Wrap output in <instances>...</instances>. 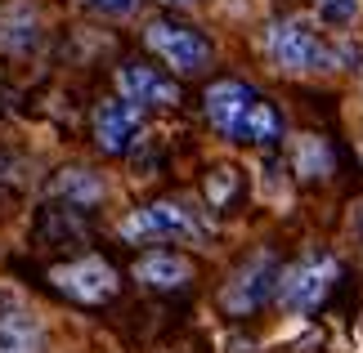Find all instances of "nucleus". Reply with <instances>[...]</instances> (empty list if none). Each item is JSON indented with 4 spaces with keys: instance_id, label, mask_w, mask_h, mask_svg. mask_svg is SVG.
<instances>
[{
    "instance_id": "10",
    "label": "nucleus",
    "mask_w": 363,
    "mask_h": 353,
    "mask_svg": "<svg viewBox=\"0 0 363 353\" xmlns=\"http://www.w3.org/2000/svg\"><path fill=\"white\" fill-rule=\"evenodd\" d=\"M251 103H256V90L242 86V81H216V86L206 90V98H202L206 121H211L225 139L238 134V125H242V117H247Z\"/></svg>"
},
{
    "instance_id": "8",
    "label": "nucleus",
    "mask_w": 363,
    "mask_h": 353,
    "mask_svg": "<svg viewBox=\"0 0 363 353\" xmlns=\"http://www.w3.org/2000/svg\"><path fill=\"white\" fill-rule=\"evenodd\" d=\"M117 90L121 98H130L139 108H175L179 103V86L157 67H144V63H121L117 67Z\"/></svg>"
},
{
    "instance_id": "5",
    "label": "nucleus",
    "mask_w": 363,
    "mask_h": 353,
    "mask_svg": "<svg viewBox=\"0 0 363 353\" xmlns=\"http://www.w3.org/2000/svg\"><path fill=\"white\" fill-rule=\"evenodd\" d=\"M278 277H283V268L269 250H260V255H251L238 273L225 282V291H220V308H225L229 318H247L264 308V300L278 291Z\"/></svg>"
},
{
    "instance_id": "9",
    "label": "nucleus",
    "mask_w": 363,
    "mask_h": 353,
    "mask_svg": "<svg viewBox=\"0 0 363 353\" xmlns=\"http://www.w3.org/2000/svg\"><path fill=\"white\" fill-rule=\"evenodd\" d=\"M40 40H45V23H40V13L27 5V0L0 5V54L23 59V54L40 50Z\"/></svg>"
},
{
    "instance_id": "11",
    "label": "nucleus",
    "mask_w": 363,
    "mask_h": 353,
    "mask_svg": "<svg viewBox=\"0 0 363 353\" xmlns=\"http://www.w3.org/2000/svg\"><path fill=\"white\" fill-rule=\"evenodd\" d=\"M135 277L152 291H179L193 282V260L179 250H148L135 260Z\"/></svg>"
},
{
    "instance_id": "24",
    "label": "nucleus",
    "mask_w": 363,
    "mask_h": 353,
    "mask_svg": "<svg viewBox=\"0 0 363 353\" xmlns=\"http://www.w3.org/2000/svg\"><path fill=\"white\" fill-rule=\"evenodd\" d=\"M166 5H193V0H166Z\"/></svg>"
},
{
    "instance_id": "4",
    "label": "nucleus",
    "mask_w": 363,
    "mask_h": 353,
    "mask_svg": "<svg viewBox=\"0 0 363 353\" xmlns=\"http://www.w3.org/2000/svg\"><path fill=\"white\" fill-rule=\"evenodd\" d=\"M144 45L179 76H193V72H202V67L211 63L206 36L193 23H179V18H152L144 27Z\"/></svg>"
},
{
    "instance_id": "2",
    "label": "nucleus",
    "mask_w": 363,
    "mask_h": 353,
    "mask_svg": "<svg viewBox=\"0 0 363 353\" xmlns=\"http://www.w3.org/2000/svg\"><path fill=\"white\" fill-rule=\"evenodd\" d=\"M121 242H193V237H206V224L193 215L184 202H148L130 210L121 219Z\"/></svg>"
},
{
    "instance_id": "21",
    "label": "nucleus",
    "mask_w": 363,
    "mask_h": 353,
    "mask_svg": "<svg viewBox=\"0 0 363 353\" xmlns=\"http://www.w3.org/2000/svg\"><path fill=\"white\" fill-rule=\"evenodd\" d=\"M18 304H23V300H18V291H13V287H0V322L13 318V313H23Z\"/></svg>"
},
{
    "instance_id": "23",
    "label": "nucleus",
    "mask_w": 363,
    "mask_h": 353,
    "mask_svg": "<svg viewBox=\"0 0 363 353\" xmlns=\"http://www.w3.org/2000/svg\"><path fill=\"white\" fill-rule=\"evenodd\" d=\"M354 224H359V233H363V206H359V210H354Z\"/></svg>"
},
{
    "instance_id": "22",
    "label": "nucleus",
    "mask_w": 363,
    "mask_h": 353,
    "mask_svg": "<svg viewBox=\"0 0 363 353\" xmlns=\"http://www.w3.org/2000/svg\"><path fill=\"white\" fill-rule=\"evenodd\" d=\"M225 353H256V345H251L247 335H229V340H225Z\"/></svg>"
},
{
    "instance_id": "12",
    "label": "nucleus",
    "mask_w": 363,
    "mask_h": 353,
    "mask_svg": "<svg viewBox=\"0 0 363 353\" xmlns=\"http://www.w3.org/2000/svg\"><path fill=\"white\" fill-rule=\"evenodd\" d=\"M86 233H90V210H81V206H67L50 197L36 210V237H45V242H77Z\"/></svg>"
},
{
    "instance_id": "15",
    "label": "nucleus",
    "mask_w": 363,
    "mask_h": 353,
    "mask_svg": "<svg viewBox=\"0 0 363 353\" xmlns=\"http://www.w3.org/2000/svg\"><path fill=\"white\" fill-rule=\"evenodd\" d=\"M278 134H283V117H278V108L269 103V98H260L256 94V103L247 108V117H242V125H238V144H260V148H269V144H278Z\"/></svg>"
},
{
    "instance_id": "18",
    "label": "nucleus",
    "mask_w": 363,
    "mask_h": 353,
    "mask_svg": "<svg viewBox=\"0 0 363 353\" xmlns=\"http://www.w3.org/2000/svg\"><path fill=\"white\" fill-rule=\"evenodd\" d=\"M359 13V0H318V23L323 27H350Z\"/></svg>"
},
{
    "instance_id": "20",
    "label": "nucleus",
    "mask_w": 363,
    "mask_h": 353,
    "mask_svg": "<svg viewBox=\"0 0 363 353\" xmlns=\"http://www.w3.org/2000/svg\"><path fill=\"white\" fill-rule=\"evenodd\" d=\"M18 170H23V166L0 152V183H5V188H23V175H18Z\"/></svg>"
},
{
    "instance_id": "16",
    "label": "nucleus",
    "mask_w": 363,
    "mask_h": 353,
    "mask_svg": "<svg viewBox=\"0 0 363 353\" xmlns=\"http://www.w3.org/2000/svg\"><path fill=\"white\" fill-rule=\"evenodd\" d=\"M40 349V322L27 313H13L0 322V353H36Z\"/></svg>"
},
{
    "instance_id": "3",
    "label": "nucleus",
    "mask_w": 363,
    "mask_h": 353,
    "mask_svg": "<svg viewBox=\"0 0 363 353\" xmlns=\"http://www.w3.org/2000/svg\"><path fill=\"white\" fill-rule=\"evenodd\" d=\"M337 277H341V264L332 255H323V250H310L305 260H296L283 277H278L274 295H278V304H283L291 318H296V313L305 318V313H314V308L332 295Z\"/></svg>"
},
{
    "instance_id": "1",
    "label": "nucleus",
    "mask_w": 363,
    "mask_h": 353,
    "mask_svg": "<svg viewBox=\"0 0 363 353\" xmlns=\"http://www.w3.org/2000/svg\"><path fill=\"white\" fill-rule=\"evenodd\" d=\"M264 50H269V59L283 67V72H332L337 59H332V45H323L314 32V23L305 18V13H287V18H278L269 32H264Z\"/></svg>"
},
{
    "instance_id": "13",
    "label": "nucleus",
    "mask_w": 363,
    "mask_h": 353,
    "mask_svg": "<svg viewBox=\"0 0 363 353\" xmlns=\"http://www.w3.org/2000/svg\"><path fill=\"white\" fill-rule=\"evenodd\" d=\"M50 197H54V202L90 210V206L104 202V179L94 175L90 166H63V170L50 179Z\"/></svg>"
},
{
    "instance_id": "6",
    "label": "nucleus",
    "mask_w": 363,
    "mask_h": 353,
    "mask_svg": "<svg viewBox=\"0 0 363 353\" xmlns=\"http://www.w3.org/2000/svg\"><path fill=\"white\" fill-rule=\"evenodd\" d=\"M50 282H54L59 295H67V300H77V304H108L117 295V273H113V264H104L99 255L54 264Z\"/></svg>"
},
{
    "instance_id": "17",
    "label": "nucleus",
    "mask_w": 363,
    "mask_h": 353,
    "mask_svg": "<svg viewBox=\"0 0 363 353\" xmlns=\"http://www.w3.org/2000/svg\"><path fill=\"white\" fill-rule=\"evenodd\" d=\"M238 192H242V175L233 170V166H216V170L202 179V197H206L211 210H229L238 202Z\"/></svg>"
},
{
    "instance_id": "14",
    "label": "nucleus",
    "mask_w": 363,
    "mask_h": 353,
    "mask_svg": "<svg viewBox=\"0 0 363 353\" xmlns=\"http://www.w3.org/2000/svg\"><path fill=\"white\" fill-rule=\"evenodd\" d=\"M291 166H296V179H328L332 170H337V152H332V144L323 134H301L296 139V152H291Z\"/></svg>"
},
{
    "instance_id": "7",
    "label": "nucleus",
    "mask_w": 363,
    "mask_h": 353,
    "mask_svg": "<svg viewBox=\"0 0 363 353\" xmlns=\"http://www.w3.org/2000/svg\"><path fill=\"white\" fill-rule=\"evenodd\" d=\"M139 125H144V108L139 103H130V98H104L94 108V144L108 157H121V152L135 148Z\"/></svg>"
},
{
    "instance_id": "19",
    "label": "nucleus",
    "mask_w": 363,
    "mask_h": 353,
    "mask_svg": "<svg viewBox=\"0 0 363 353\" xmlns=\"http://www.w3.org/2000/svg\"><path fill=\"white\" fill-rule=\"evenodd\" d=\"M77 5L90 13H104V18H130L139 9V0H77Z\"/></svg>"
}]
</instances>
